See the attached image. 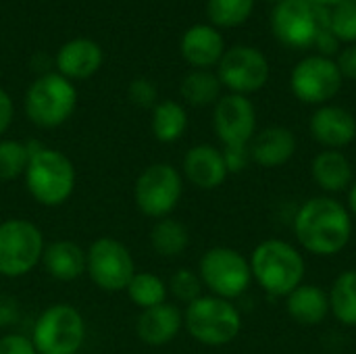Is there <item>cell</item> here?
Listing matches in <instances>:
<instances>
[{"label":"cell","instance_id":"1","mask_svg":"<svg viewBox=\"0 0 356 354\" xmlns=\"http://www.w3.org/2000/svg\"><path fill=\"white\" fill-rule=\"evenodd\" d=\"M298 244L315 257H336L353 236L350 211L332 196H315L298 209L294 217Z\"/></svg>","mask_w":356,"mask_h":354},{"label":"cell","instance_id":"2","mask_svg":"<svg viewBox=\"0 0 356 354\" xmlns=\"http://www.w3.org/2000/svg\"><path fill=\"white\" fill-rule=\"evenodd\" d=\"M29 163L23 173L29 196L42 207H63L75 190L77 173L73 161L50 146L29 142Z\"/></svg>","mask_w":356,"mask_h":354},{"label":"cell","instance_id":"3","mask_svg":"<svg viewBox=\"0 0 356 354\" xmlns=\"http://www.w3.org/2000/svg\"><path fill=\"white\" fill-rule=\"evenodd\" d=\"M252 280L277 298H286L305 282V259L286 240H265L250 255Z\"/></svg>","mask_w":356,"mask_h":354},{"label":"cell","instance_id":"4","mask_svg":"<svg viewBox=\"0 0 356 354\" xmlns=\"http://www.w3.org/2000/svg\"><path fill=\"white\" fill-rule=\"evenodd\" d=\"M186 332L204 346H225L242 332V315L232 300L202 294L186 307Z\"/></svg>","mask_w":356,"mask_h":354},{"label":"cell","instance_id":"5","mask_svg":"<svg viewBox=\"0 0 356 354\" xmlns=\"http://www.w3.org/2000/svg\"><path fill=\"white\" fill-rule=\"evenodd\" d=\"M75 106H77V90L73 81L52 71L33 79L23 100L27 119L40 129L60 127L71 119Z\"/></svg>","mask_w":356,"mask_h":354},{"label":"cell","instance_id":"6","mask_svg":"<svg viewBox=\"0 0 356 354\" xmlns=\"http://www.w3.org/2000/svg\"><path fill=\"white\" fill-rule=\"evenodd\" d=\"M46 248L42 230L23 217H8L0 221V275L19 280L31 273Z\"/></svg>","mask_w":356,"mask_h":354},{"label":"cell","instance_id":"7","mask_svg":"<svg viewBox=\"0 0 356 354\" xmlns=\"http://www.w3.org/2000/svg\"><path fill=\"white\" fill-rule=\"evenodd\" d=\"M29 338L38 354H79L86 342L83 315L65 303L50 305L38 315Z\"/></svg>","mask_w":356,"mask_h":354},{"label":"cell","instance_id":"8","mask_svg":"<svg viewBox=\"0 0 356 354\" xmlns=\"http://www.w3.org/2000/svg\"><path fill=\"white\" fill-rule=\"evenodd\" d=\"M184 194V175L169 163L148 165L136 179L134 200L148 219H165L177 209Z\"/></svg>","mask_w":356,"mask_h":354},{"label":"cell","instance_id":"9","mask_svg":"<svg viewBox=\"0 0 356 354\" xmlns=\"http://www.w3.org/2000/svg\"><path fill=\"white\" fill-rule=\"evenodd\" d=\"M198 275L202 286L209 288L213 296L234 300L246 294L252 284L250 263L242 252L229 246L209 248L198 263Z\"/></svg>","mask_w":356,"mask_h":354},{"label":"cell","instance_id":"10","mask_svg":"<svg viewBox=\"0 0 356 354\" xmlns=\"http://www.w3.org/2000/svg\"><path fill=\"white\" fill-rule=\"evenodd\" d=\"M330 27V10L309 0H282L271 13L275 38L290 48H309L317 35Z\"/></svg>","mask_w":356,"mask_h":354},{"label":"cell","instance_id":"11","mask_svg":"<svg viewBox=\"0 0 356 354\" xmlns=\"http://www.w3.org/2000/svg\"><path fill=\"white\" fill-rule=\"evenodd\" d=\"M86 273L102 292H125L136 273V261L123 242L102 236L86 250Z\"/></svg>","mask_w":356,"mask_h":354},{"label":"cell","instance_id":"12","mask_svg":"<svg viewBox=\"0 0 356 354\" xmlns=\"http://www.w3.org/2000/svg\"><path fill=\"white\" fill-rule=\"evenodd\" d=\"M217 77L232 94L259 92L269 79V63L265 54L252 46H234L223 52L217 65Z\"/></svg>","mask_w":356,"mask_h":354},{"label":"cell","instance_id":"13","mask_svg":"<svg viewBox=\"0 0 356 354\" xmlns=\"http://www.w3.org/2000/svg\"><path fill=\"white\" fill-rule=\"evenodd\" d=\"M290 88L300 102L323 106L342 90V73L327 56H307L294 67Z\"/></svg>","mask_w":356,"mask_h":354},{"label":"cell","instance_id":"14","mask_svg":"<svg viewBox=\"0 0 356 354\" xmlns=\"http://www.w3.org/2000/svg\"><path fill=\"white\" fill-rule=\"evenodd\" d=\"M215 134L223 146H248L257 134V111L248 96L225 94L213 113Z\"/></svg>","mask_w":356,"mask_h":354},{"label":"cell","instance_id":"15","mask_svg":"<svg viewBox=\"0 0 356 354\" xmlns=\"http://www.w3.org/2000/svg\"><path fill=\"white\" fill-rule=\"evenodd\" d=\"M311 136L325 150H342L356 138L355 115L336 104L319 106L311 117Z\"/></svg>","mask_w":356,"mask_h":354},{"label":"cell","instance_id":"16","mask_svg":"<svg viewBox=\"0 0 356 354\" xmlns=\"http://www.w3.org/2000/svg\"><path fill=\"white\" fill-rule=\"evenodd\" d=\"M181 175L198 190H217L227 179L223 152L211 144L192 146L181 161Z\"/></svg>","mask_w":356,"mask_h":354},{"label":"cell","instance_id":"17","mask_svg":"<svg viewBox=\"0 0 356 354\" xmlns=\"http://www.w3.org/2000/svg\"><path fill=\"white\" fill-rule=\"evenodd\" d=\"M104 61L102 48L90 38H73L65 42L56 52V73L67 77L69 81L90 79L100 71Z\"/></svg>","mask_w":356,"mask_h":354},{"label":"cell","instance_id":"18","mask_svg":"<svg viewBox=\"0 0 356 354\" xmlns=\"http://www.w3.org/2000/svg\"><path fill=\"white\" fill-rule=\"evenodd\" d=\"M184 328V313L169 303L146 309L136 319V334L148 346H165L173 342Z\"/></svg>","mask_w":356,"mask_h":354},{"label":"cell","instance_id":"19","mask_svg":"<svg viewBox=\"0 0 356 354\" xmlns=\"http://www.w3.org/2000/svg\"><path fill=\"white\" fill-rule=\"evenodd\" d=\"M294 152H296V136L292 129L284 125L265 127L263 131L254 134L250 142L252 163L265 169H275L286 165L294 156Z\"/></svg>","mask_w":356,"mask_h":354},{"label":"cell","instance_id":"20","mask_svg":"<svg viewBox=\"0 0 356 354\" xmlns=\"http://www.w3.org/2000/svg\"><path fill=\"white\" fill-rule=\"evenodd\" d=\"M40 265L56 282H75L86 273V250L73 240H54L46 244Z\"/></svg>","mask_w":356,"mask_h":354},{"label":"cell","instance_id":"21","mask_svg":"<svg viewBox=\"0 0 356 354\" xmlns=\"http://www.w3.org/2000/svg\"><path fill=\"white\" fill-rule=\"evenodd\" d=\"M181 56L196 69H209L213 65H219L225 44L223 35L211 27V25H192L184 38H181Z\"/></svg>","mask_w":356,"mask_h":354},{"label":"cell","instance_id":"22","mask_svg":"<svg viewBox=\"0 0 356 354\" xmlns=\"http://www.w3.org/2000/svg\"><path fill=\"white\" fill-rule=\"evenodd\" d=\"M311 173L315 184L330 194L344 192L353 186V165L342 150H323L313 159Z\"/></svg>","mask_w":356,"mask_h":354},{"label":"cell","instance_id":"23","mask_svg":"<svg viewBox=\"0 0 356 354\" xmlns=\"http://www.w3.org/2000/svg\"><path fill=\"white\" fill-rule=\"evenodd\" d=\"M286 311L300 325H319L330 313V296L315 284H300L286 296Z\"/></svg>","mask_w":356,"mask_h":354},{"label":"cell","instance_id":"24","mask_svg":"<svg viewBox=\"0 0 356 354\" xmlns=\"http://www.w3.org/2000/svg\"><path fill=\"white\" fill-rule=\"evenodd\" d=\"M150 127L154 138L161 144H173L177 142L186 129H188V113L186 108L175 102V100H163L156 102V106L152 108V119H150Z\"/></svg>","mask_w":356,"mask_h":354},{"label":"cell","instance_id":"25","mask_svg":"<svg viewBox=\"0 0 356 354\" xmlns=\"http://www.w3.org/2000/svg\"><path fill=\"white\" fill-rule=\"evenodd\" d=\"M150 246L152 250L163 257V259H175L179 257L188 244H190V234H188V227L173 219V217H165V219H159L152 230H150Z\"/></svg>","mask_w":356,"mask_h":354},{"label":"cell","instance_id":"26","mask_svg":"<svg viewBox=\"0 0 356 354\" xmlns=\"http://www.w3.org/2000/svg\"><path fill=\"white\" fill-rule=\"evenodd\" d=\"M330 313L346 328H356V269L342 271L330 290Z\"/></svg>","mask_w":356,"mask_h":354},{"label":"cell","instance_id":"27","mask_svg":"<svg viewBox=\"0 0 356 354\" xmlns=\"http://www.w3.org/2000/svg\"><path fill=\"white\" fill-rule=\"evenodd\" d=\"M221 88L223 86L217 73H211L209 69H194L184 77L179 92L188 104L209 106V104H217V100L221 98Z\"/></svg>","mask_w":356,"mask_h":354},{"label":"cell","instance_id":"28","mask_svg":"<svg viewBox=\"0 0 356 354\" xmlns=\"http://www.w3.org/2000/svg\"><path fill=\"white\" fill-rule=\"evenodd\" d=\"M125 292H127L129 300L142 311L167 303V294H169L167 282L148 271H136L134 277L129 280Z\"/></svg>","mask_w":356,"mask_h":354},{"label":"cell","instance_id":"29","mask_svg":"<svg viewBox=\"0 0 356 354\" xmlns=\"http://www.w3.org/2000/svg\"><path fill=\"white\" fill-rule=\"evenodd\" d=\"M254 8V0H209L207 15L217 27L242 25Z\"/></svg>","mask_w":356,"mask_h":354},{"label":"cell","instance_id":"30","mask_svg":"<svg viewBox=\"0 0 356 354\" xmlns=\"http://www.w3.org/2000/svg\"><path fill=\"white\" fill-rule=\"evenodd\" d=\"M29 142L0 140V182H13L23 177L29 163Z\"/></svg>","mask_w":356,"mask_h":354},{"label":"cell","instance_id":"31","mask_svg":"<svg viewBox=\"0 0 356 354\" xmlns=\"http://www.w3.org/2000/svg\"><path fill=\"white\" fill-rule=\"evenodd\" d=\"M202 280L198 275V271H192V269H179L171 275L169 284H167V290L169 294L177 300V303H184L186 307L190 303H194L196 298L202 296Z\"/></svg>","mask_w":356,"mask_h":354},{"label":"cell","instance_id":"32","mask_svg":"<svg viewBox=\"0 0 356 354\" xmlns=\"http://www.w3.org/2000/svg\"><path fill=\"white\" fill-rule=\"evenodd\" d=\"M330 29L340 42H356V0H342L330 10Z\"/></svg>","mask_w":356,"mask_h":354},{"label":"cell","instance_id":"33","mask_svg":"<svg viewBox=\"0 0 356 354\" xmlns=\"http://www.w3.org/2000/svg\"><path fill=\"white\" fill-rule=\"evenodd\" d=\"M156 98H159V92H156V86L146 79V77H138V79H131L129 86H127V100L138 106V108H154L156 106Z\"/></svg>","mask_w":356,"mask_h":354},{"label":"cell","instance_id":"34","mask_svg":"<svg viewBox=\"0 0 356 354\" xmlns=\"http://www.w3.org/2000/svg\"><path fill=\"white\" fill-rule=\"evenodd\" d=\"M223 159H225V167L229 173H242L250 163V144L248 146H223Z\"/></svg>","mask_w":356,"mask_h":354},{"label":"cell","instance_id":"35","mask_svg":"<svg viewBox=\"0 0 356 354\" xmlns=\"http://www.w3.org/2000/svg\"><path fill=\"white\" fill-rule=\"evenodd\" d=\"M0 354H38L29 336L6 334L0 338Z\"/></svg>","mask_w":356,"mask_h":354},{"label":"cell","instance_id":"36","mask_svg":"<svg viewBox=\"0 0 356 354\" xmlns=\"http://www.w3.org/2000/svg\"><path fill=\"white\" fill-rule=\"evenodd\" d=\"M21 317L19 300L10 294H0V328L15 325Z\"/></svg>","mask_w":356,"mask_h":354},{"label":"cell","instance_id":"37","mask_svg":"<svg viewBox=\"0 0 356 354\" xmlns=\"http://www.w3.org/2000/svg\"><path fill=\"white\" fill-rule=\"evenodd\" d=\"M336 65H338V69H340L342 77L356 79V44L346 46V48L340 52V56H338Z\"/></svg>","mask_w":356,"mask_h":354},{"label":"cell","instance_id":"38","mask_svg":"<svg viewBox=\"0 0 356 354\" xmlns=\"http://www.w3.org/2000/svg\"><path fill=\"white\" fill-rule=\"evenodd\" d=\"M13 117H15V104H13V98L8 96V92H6V90H2V88H0V140H2V136L6 134V129L10 127Z\"/></svg>","mask_w":356,"mask_h":354},{"label":"cell","instance_id":"39","mask_svg":"<svg viewBox=\"0 0 356 354\" xmlns=\"http://www.w3.org/2000/svg\"><path fill=\"white\" fill-rule=\"evenodd\" d=\"M338 44H340V40H338V38L334 35V31L327 27V29H323V31L317 35V40H315L313 46L319 50L321 56H327V58H330L334 52H338Z\"/></svg>","mask_w":356,"mask_h":354},{"label":"cell","instance_id":"40","mask_svg":"<svg viewBox=\"0 0 356 354\" xmlns=\"http://www.w3.org/2000/svg\"><path fill=\"white\" fill-rule=\"evenodd\" d=\"M348 211L353 217H356V182H353V186L348 188Z\"/></svg>","mask_w":356,"mask_h":354},{"label":"cell","instance_id":"41","mask_svg":"<svg viewBox=\"0 0 356 354\" xmlns=\"http://www.w3.org/2000/svg\"><path fill=\"white\" fill-rule=\"evenodd\" d=\"M309 2H313V4H317V6H336V4H340L342 0H309Z\"/></svg>","mask_w":356,"mask_h":354},{"label":"cell","instance_id":"42","mask_svg":"<svg viewBox=\"0 0 356 354\" xmlns=\"http://www.w3.org/2000/svg\"><path fill=\"white\" fill-rule=\"evenodd\" d=\"M269 2H275V4H277V2H282V0H269Z\"/></svg>","mask_w":356,"mask_h":354}]
</instances>
